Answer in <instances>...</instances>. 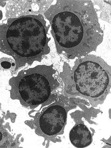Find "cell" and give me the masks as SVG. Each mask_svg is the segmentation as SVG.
I'll list each match as a JSON object with an SVG mask.
<instances>
[{"label":"cell","instance_id":"cell-1","mask_svg":"<svg viewBox=\"0 0 111 148\" xmlns=\"http://www.w3.org/2000/svg\"><path fill=\"white\" fill-rule=\"evenodd\" d=\"M52 21L58 52L70 59L85 57L102 42L103 32L90 1H74Z\"/></svg>","mask_w":111,"mask_h":148},{"label":"cell","instance_id":"cell-2","mask_svg":"<svg viewBox=\"0 0 111 148\" xmlns=\"http://www.w3.org/2000/svg\"><path fill=\"white\" fill-rule=\"evenodd\" d=\"M76 62L72 70L65 69L60 75L64 84V95L85 98L95 107L102 104L110 92L111 67L93 55Z\"/></svg>","mask_w":111,"mask_h":148},{"label":"cell","instance_id":"cell-3","mask_svg":"<svg viewBox=\"0 0 111 148\" xmlns=\"http://www.w3.org/2000/svg\"><path fill=\"white\" fill-rule=\"evenodd\" d=\"M48 42L42 22L33 17H24L10 25L5 42L1 43V51L15 58L16 71L27 63L41 61L42 56L50 52Z\"/></svg>","mask_w":111,"mask_h":148},{"label":"cell","instance_id":"cell-4","mask_svg":"<svg viewBox=\"0 0 111 148\" xmlns=\"http://www.w3.org/2000/svg\"><path fill=\"white\" fill-rule=\"evenodd\" d=\"M53 65H37L22 70L16 76L10 79V97L18 100L26 108L33 110L41 105L44 107L57 101L56 90L61 85Z\"/></svg>","mask_w":111,"mask_h":148},{"label":"cell","instance_id":"cell-5","mask_svg":"<svg viewBox=\"0 0 111 148\" xmlns=\"http://www.w3.org/2000/svg\"><path fill=\"white\" fill-rule=\"evenodd\" d=\"M74 99L60 95L57 101L44 108L35 116L30 115L34 119L25 123L34 129L37 135L44 137L45 140H53L64 133L68 112L76 107Z\"/></svg>","mask_w":111,"mask_h":148},{"label":"cell","instance_id":"cell-6","mask_svg":"<svg viewBox=\"0 0 111 148\" xmlns=\"http://www.w3.org/2000/svg\"><path fill=\"white\" fill-rule=\"evenodd\" d=\"M53 1H11L6 7L7 16L16 18L21 16L37 14L49 8Z\"/></svg>","mask_w":111,"mask_h":148},{"label":"cell","instance_id":"cell-7","mask_svg":"<svg viewBox=\"0 0 111 148\" xmlns=\"http://www.w3.org/2000/svg\"><path fill=\"white\" fill-rule=\"evenodd\" d=\"M69 138L73 145L77 148H85L89 146L92 142L91 132L83 123L76 125L71 130Z\"/></svg>","mask_w":111,"mask_h":148},{"label":"cell","instance_id":"cell-8","mask_svg":"<svg viewBox=\"0 0 111 148\" xmlns=\"http://www.w3.org/2000/svg\"><path fill=\"white\" fill-rule=\"evenodd\" d=\"M1 65L5 69H11L15 71L16 67L15 62L7 58H3L1 59Z\"/></svg>","mask_w":111,"mask_h":148}]
</instances>
